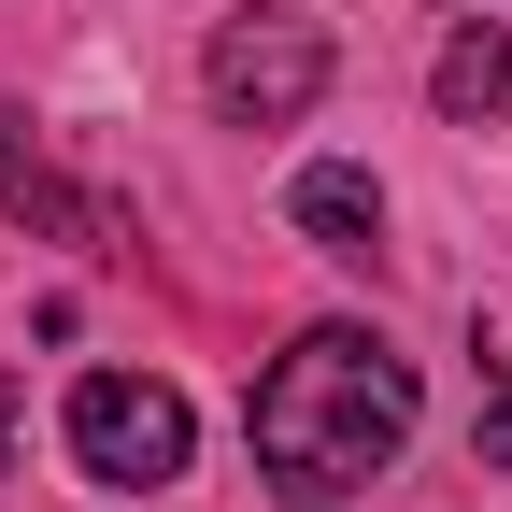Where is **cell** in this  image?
Here are the masks:
<instances>
[{
  "instance_id": "cell-1",
  "label": "cell",
  "mask_w": 512,
  "mask_h": 512,
  "mask_svg": "<svg viewBox=\"0 0 512 512\" xmlns=\"http://www.w3.org/2000/svg\"><path fill=\"white\" fill-rule=\"evenodd\" d=\"M242 427H256V470H271L285 512H328V498H356L413 441V356L384 328H299L271 370H256Z\"/></svg>"
},
{
  "instance_id": "cell-2",
  "label": "cell",
  "mask_w": 512,
  "mask_h": 512,
  "mask_svg": "<svg viewBox=\"0 0 512 512\" xmlns=\"http://www.w3.org/2000/svg\"><path fill=\"white\" fill-rule=\"evenodd\" d=\"M185 456H200L185 384H157V370H86V384H72V470H86V484L157 498V484H185Z\"/></svg>"
},
{
  "instance_id": "cell-3",
  "label": "cell",
  "mask_w": 512,
  "mask_h": 512,
  "mask_svg": "<svg viewBox=\"0 0 512 512\" xmlns=\"http://www.w3.org/2000/svg\"><path fill=\"white\" fill-rule=\"evenodd\" d=\"M328 100V29L313 15H228L214 29V114L228 128H299Z\"/></svg>"
},
{
  "instance_id": "cell-4",
  "label": "cell",
  "mask_w": 512,
  "mask_h": 512,
  "mask_svg": "<svg viewBox=\"0 0 512 512\" xmlns=\"http://www.w3.org/2000/svg\"><path fill=\"white\" fill-rule=\"evenodd\" d=\"M0 214H29V228H57V242H100V256L128 242V214H114V200H86L72 171H43L15 128H0Z\"/></svg>"
},
{
  "instance_id": "cell-5",
  "label": "cell",
  "mask_w": 512,
  "mask_h": 512,
  "mask_svg": "<svg viewBox=\"0 0 512 512\" xmlns=\"http://www.w3.org/2000/svg\"><path fill=\"white\" fill-rule=\"evenodd\" d=\"M299 228L328 256H384V185L370 171H299Z\"/></svg>"
},
{
  "instance_id": "cell-6",
  "label": "cell",
  "mask_w": 512,
  "mask_h": 512,
  "mask_svg": "<svg viewBox=\"0 0 512 512\" xmlns=\"http://www.w3.org/2000/svg\"><path fill=\"white\" fill-rule=\"evenodd\" d=\"M441 114H456V128H498L512 114V29H456V43H441Z\"/></svg>"
},
{
  "instance_id": "cell-7",
  "label": "cell",
  "mask_w": 512,
  "mask_h": 512,
  "mask_svg": "<svg viewBox=\"0 0 512 512\" xmlns=\"http://www.w3.org/2000/svg\"><path fill=\"white\" fill-rule=\"evenodd\" d=\"M470 456L512 470V370H484V427H470Z\"/></svg>"
},
{
  "instance_id": "cell-8",
  "label": "cell",
  "mask_w": 512,
  "mask_h": 512,
  "mask_svg": "<svg viewBox=\"0 0 512 512\" xmlns=\"http://www.w3.org/2000/svg\"><path fill=\"white\" fill-rule=\"evenodd\" d=\"M0 456H15V399H0Z\"/></svg>"
}]
</instances>
